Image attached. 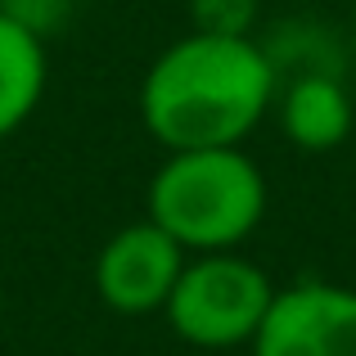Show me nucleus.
I'll return each instance as SVG.
<instances>
[{"label":"nucleus","instance_id":"obj_2","mask_svg":"<svg viewBox=\"0 0 356 356\" xmlns=\"http://www.w3.org/2000/svg\"><path fill=\"white\" fill-rule=\"evenodd\" d=\"M145 217L185 252H230L266 217V172L243 145L172 149L149 176Z\"/></svg>","mask_w":356,"mask_h":356},{"label":"nucleus","instance_id":"obj_11","mask_svg":"<svg viewBox=\"0 0 356 356\" xmlns=\"http://www.w3.org/2000/svg\"><path fill=\"white\" fill-rule=\"evenodd\" d=\"M352 32H356V0H352Z\"/></svg>","mask_w":356,"mask_h":356},{"label":"nucleus","instance_id":"obj_9","mask_svg":"<svg viewBox=\"0 0 356 356\" xmlns=\"http://www.w3.org/2000/svg\"><path fill=\"white\" fill-rule=\"evenodd\" d=\"M0 14L18 18V23L32 27L41 41H50V36L77 14V0H0Z\"/></svg>","mask_w":356,"mask_h":356},{"label":"nucleus","instance_id":"obj_3","mask_svg":"<svg viewBox=\"0 0 356 356\" xmlns=\"http://www.w3.org/2000/svg\"><path fill=\"white\" fill-rule=\"evenodd\" d=\"M270 302H275L270 275L257 261L239 257V248L190 252L163 316L181 343L203 352H226V348H248L257 339Z\"/></svg>","mask_w":356,"mask_h":356},{"label":"nucleus","instance_id":"obj_10","mask_svg":"<svg viewBox=\"0 0 356 356\" xmlns=\"http://www.w3.org/2000/svg\"><path fill=\"white\" fill-rule=\"evenodd\" d=\"M0 316H5V284H0Z\"/></svg>","mask_w":356,"mask_h":356},{"label":"nucleus","instance_id":"obj_8","mask_svg":"<svg viewBox=\"0 0 356 356\" xmlns=\"http://www.w3.org/2000/svg\"><path fill=\"white\" fill-rule=\"evenodd\" d=\"M261 0H190V32L252 36Z\"/></svg>","mask_w":356,"mask_h":356},{"label":"nucleus","instance_id":"obj_6","mask_svg":"<svg viewBox=\"0 0 356 356\" xmlns=\"http://www.w3.org/2000/svg\"><path fill=\"white\" fill-rule=\"evenodd\" d=\"M270 113L280 122V136L302 154H330L352 136L356 104L339 72H293L280 81Z\"/></svg>","mask_w":356,"mask_h":356},{"label":"nucleus","instance_id":"obj_7","mask_svg":"<svg viewBox=\"0 0 356 356\" xmlns=\"http://www.w3.org/2000/svg\"><path fill=\"white\" fill-rule=\"evenodd\" d=\"M50 86V50L18 18L0 14V140L27 127Z\"/></svg>","mask_w":356,"mask_h":356},{"label":"nucleus","instance_id":"obj_5","mask_svg":"<svg viewBox=\"0 0 356 356\" xmlns=\"http://www.w3.org/2000/svg\"><path fill=\"white\" fill-rule=\"evenodd\" d=\"M185 257L190 252L181 248L163 226L154 221H131V226L113 230L95 252V293L108 312L118 316H149L163 312L167 298H172V284L181 275Z\"/></svg>","mask_w":356,"mask_h":356},{"label":"nucleus","instance_id":"obj_4","mask_svg":"<svg viewBox=\"0 0 356 356\" xmlns=\"http://www.w3.org/2000/svg\"><path fill=\"white\" fill-rule=\"evenodd\" d=\"M252 356H356V289L298 280L275 289Z\"/></svg>","mask_w":356,"mask_h":356},{"label":"nucleus","instance_id":"obj_1","mask_svg":"<svg viewBox=\"0 0 356 356\" xmlns=\"http://www.w3.org/2000/svg\"><path fill=\"white\" fill-rule=\"evenodd\" d=\"M280 72L257 36L185 32L154 54L136 90L145 131L172 149L243 145L266 122Z\"/></svg>","mask_w":356,"mask_h":356}]
</instances>
